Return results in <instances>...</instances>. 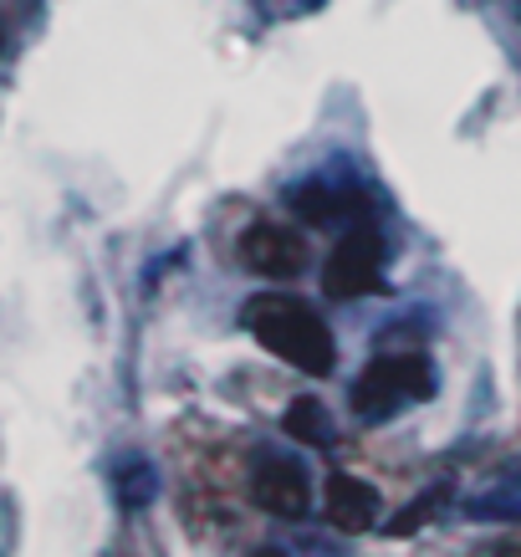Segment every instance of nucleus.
I'll use <instances>...</instances> for the list:
<instances>
[{
    "instance_id": "f257e3e1",
    "label": "nucleus",
    "mask_w": 521,
    "mask_h": 557,
    "mask_svg": "<svg viewBox=\"0 0 521 557\" xmlns=\"http://www.w3.org/2000/svg\"><path fill=\"white\" fill-rule=\"evenodd\" d=\"M246 327H251V338L276 354L282 363L291 369L312 373V379H327L337 363V343L327 333V322L302 302V297H282V292H256L251 302H246Z\"/></svg>"
},
{
    "instance_id": "f03ea898",
    "label": "nucleus",
    "mask_w": 521,
    "mask_h": 557,
    "mask_svg": "<svg viewBox=\"0 0 521 557\" xmlns=\"http://www.w3.org/2000/svg\"><path fill=\"white\" fill-rule=\"evenodd\" d=\"M430 388H435V373H430V363L420 354H384L358 373L353 409H358V420H388L399 405L424 399Z\"/></svg>"
},
{
    "instance_id": "7ed1b4c3",
    "label": "nucleus",
    "mask_w": 521,
    "mask_h": 557,
    "mask_svg": "<svg viewBox=\"0 0 521 557\" xmlns=\"http://www.w3.org/2000/svg\"><path fill=\"white\" fill-rule=\"evenodd\" d=\"M379 287H384V240L373 225H353L322 267V292L333 302H358Z\"/></svg>"
},
{
    "instance_id": "20e7f679",
    "label": "nucleus",
    "mask_w": 521,
    "mask_h": 557,
    "mask_svg": "<svg viewBox=\"0 0 521 557\" xmlns=\"http://www.w3.org/2000/svg\"><path fill=\"white\" fill-rule=\"evenodd\" d=\"M251 502L261 511H271V517H282V522H297L312 507V481H307V471L291 456L266 450L251 466Z\"/></svg>"
},
{
    "instance_id": "39448f33",
    "label": "nucleus",
    "mask_w": 521,
    "mask_h": 557,
    "mask_svg": "<svg viewBox=\"0 0 521 557\" xmlns=\"http://www.w3.org/2000/svg\"><path fill=\"white\" fill-rule=\"evenodd\" d=\"M240 261L256 276H297L307 267V240L297 231L276 225V220H256L251 231L240 236Z\"/></svg>"
},
{
    "instance_id": "423d86ee",
    "label": "nucleus",
    "mask_w": 521,
    "mask_h": 557,
    "mask_svg": "<svg viewBox=\"0 0 521 557\" xmlns=\"http://www.w3.org/2000/svg\"><path fill=\"white\" fill-rule=\"evenodd\" d=\"M322 511H327V527L337 532H369L379 522V491L353 481V475H327V486H322Z\"/></svg>"
},
{
    "instance_id": "0eeeda50",
    "label": "nucleus",
    "mask_w": 521,
    "mask_h": 557,
    "mask_svg": "<svg viewBox=\"0 0 521 557\" xmlns=\"http://www.w3.org/2000/svg\"><path fill=\"white\" fill-rule=\"evenodd\" d=\"M291 210L302 220H312V225H333V220H343V215H363L369 205L358 200V195H337V189H327V185H297L291 189Z\"/></svg>"
},
{
    "instance_id": "6e6552de",
    "label": "nucleus",
    "mask_w": 521,
    "mask_h": 557,
    "mask_svg": "<svg viewBox=\"0 0 521 557\" xmlns=\"http://www.w3.org/2000/svg\"><path fill=\"white\" fill-rule=\"evenodd\" d=\"M282 430L297 440V445H312V450H327V445H333V420L322 414L318 399H297V405L286 409Z\"/></svg>"
},
{
    "instance_id": "1a4fd4ad",
    "label": "nucleus",
    "mask_w": 521,
    "mask_h": 557,
    "mask_svg": "<svg viewBox=\"0 0 521 557\" xmlns=\"http://www.w3.org/2000/svg\"><path fill=\"white\" fill-rule=\"evenodd\" d=\"M439 502H445V486L424 491V496H420V502H414V507H409V511H399V517L388 522V532H394V537H409V532H420V527L430 522V517H435V507H439Z\"/></svg>"
},
{
    "instance_id": "9d476101",
    "label": "nucleus",
    "mask_w": 521,
    "mask_h": 557,
    "mask_svg": "<svg viewBox=\"0 0 521 557\" xmlns=\"http://www.w3.org/2000/svg\"><path fill=\"white\" fill-rule=\"evenodd\" d=\"M119 496H123V507H144L153 496V471L144 466V460H134V466H123L119 471Z\"/></svg>"
},
{
    "instance_id": "9b49d317",
    "label": "nucleus",
    "mask_w": 521,
    "mask_h": 557,
    "mask_svg": "<svg viewBox=\"0 0 521 557\" xmlns=\"http://www.w3.org/2000/svg\"><path fill=\"white\" fill-rule=\"evenodd\" d=\"M475 517H517L521 522V496H481V502H471Z\"/></svg>"
}]
</instances>
